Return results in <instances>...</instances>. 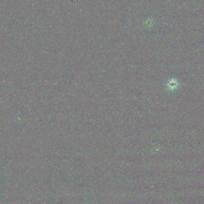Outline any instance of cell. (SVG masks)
<instances>
[{
  "label": "cell",
  "instance_id": "cell-1",
  "mask_svg": "<svg viewBox=\"0 0 204 204\" xmlns=\"http://www.w3.org/2000/svg\"><path fill=\"white\" fill-rule=\"evenodd\" d=\"M178 86V83L177 81L175 79H171L167 83V87L168 90L173 91L175 90Z\"/></svg>",
  "mask_w": 204,
  "mask_h": 204
}]
</instances>
